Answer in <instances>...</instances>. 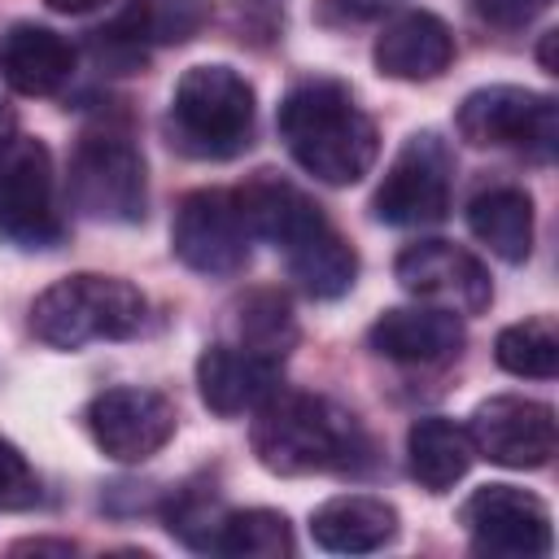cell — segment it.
Here are the masks:
<instances>
[{
	"label": "cell",
	"instance_id": "603a6c76",
	"mask_svg": "<svg viewBox=\"0 0 559 559\" xmlns=\"http://www.w3.org/2000/svg\"><path fill=\"white\" fill-rule=\"evenodd\" d=\"M231 345L266 358V362H284L288 349L297 345V319L284 293L275 288H253L231 306Z\"/></svg>",
	"mask_w": 559,
	"mask_h": 559
},
{
	"label": "cell",
	"instance_id": "ba28073f",
	"mask_svg": "<svg viewBox=\"0 0 559 559\" xmlns=\"http://www.w3.org/2000/svg\"><path fill=\"white\" fill-rule=\"evenodd\" d=\"M450 179H454L450 144L437 131H415L389 162V170L371 197V214L389 227L441 223L450 210Z\"/></svg>",
	"mask_w": 559,
	"mask_h": 559
},
{
	"label": "cell",
	"instance_id": "484cf974",
	"mask_svg": "<svg viewBox=\"0 0 559 559\" xmlns=\"http://www.w3.org/2000/svg\"><path fill=\"white\" fill-rule=\"evenodd\" d=\"M493 358L502 371L524 376V380H550L559 371V328L555 319L537 314L524 323H511L493 341Z\"/></svg>",
	"mask_w": 559,
	"mask_h": 559
},
{
	"label": "cell",
	"instance_id": "5bb4252c",
	"mask_svg": "<svg viewBox=\"0 0 559 559\" xmlns=\"http://www.w3.org/2000/svg\"><path fill=\"white\" fill-rule=\"evenodd\" d=\"M371 61L384 79L397 83H432L450 70L454 61V35L450 26L428 13V9H406L397 17H389L376 35Z\"/></svg>",
	"mask_w": 559,
	"mask_h": 559
},
{
	"label": "cell",
	"instance_id": "44dd1931",
	"mask_svg": "<svg viewBox=\"0 0 559 559\" xmlns=\"http://www.w3.org/2000/svg\"><path fill=\"white\" fill-rule=\"evenodd\" d=\"M467 227L480 245H489V253L515 266L533 253V197L515 183H493L472 197Z\"/></svg>",
	"mask_w": 559,
	"mask_h": 559
},
{
	"label": "cell",
	"instance_id": "6da1fadb",
	"mask_svg": "<svg viewBox=\"0 0 559 559\" xmlns=\"http://www.w3.org/2000/svg\"><path fill=\"white\" fill-rule=\"evenodd\" d=\"M275 127H280V140L293 153V162L332 188L358 183L380 157L376 122L362 114L354 92L336 79L297 83L280 100Z\"/></svg>",
	"mask_w": 559,
	"mask_h": 559
},
{
	"label": "cell",
	"instance_id": "4dcf8cb0",
	"mask_svg": "<svg viewBox=\"0 0 559 559\" xmlns=\"http://www.w3.org/2000/svg\"><path fill=\"white\" fill-rule=\"evenodd\" d=\"M52 13H70V17H79V13H92V9H100V4H109V0H44Z\"/></svg>",
	"mask_w": 559,
	"mask_h": 559
},
{
	"label": "cell",
	"instance_id": "7402d4cb",
	"mask_svg": "<svg viewBox=\"0 0 559 559\" xmlns=\"http://www.w3.org/2000/svg\"><path fill=\"white\" fill-rule=\"evenodd\" d=\"M284 258H288V275L297 280V288L310 293V297H319V301L345 297L354 288L358 253H354V245L332 223H319L314 231H306L301 240H293L284 249Z\"/></svg>",
	"mask_w": 559,
	"mask_h": 559
},
{
	"label": "cell",
	"instance_id": "ac0fdd59",
	"mask_svg": "<svg viewBox=\"0 0 559 559\" xmlns=\"http://www.w3.org/2000/svg\"><path fill=\"white\" fill-rule=\"evenodd\" d=\"M231 197H236V205H240V218H245L249 236H262V240H271L275 249H288L293 240H301L306 231H314L319 223H328L323 210H319L297 183H288V179L275 175V170H258V175H253L245 188H236Z\"/></svg>",
	"mask_w": 559,
	"mask_h": 559
},
{
	"label": "cell",
	"instance_id": "f1b7e54d",
	"mask_svg": "<svg viewBox=\"0 0 559 559\" xmlns=\"http://www.w3.org/2000/svg\"><path fill=\"white\" fill-rule=\"evenodd\" d=\"M480 17H489V22H498V26H524V22H533L550 0H467Z\"/></svg>",
	"mask_w": 559,
	"mask_h": 559
},
{
	"label": "cell",
	"instance_id": "1f68e13d",
	"mask_svg": "<svg viewBox=\"0 0 559 559\" xmlns=\"http://www.w3.org/2000/svg\"><path fill=\"white\" fill-rule=\"evenodd\" d=\"M550 48H555V31H546V35H542V52H537L546 74H555V57H550Z\"/></svg>",
	"mask_w": 559,
	"mask_h": 559
},
{
	"label": "cell",
	"instance_id": "5b68a950",
	"mask_svg": "<svg viewBox=\"0 0 559 559\" xmlns=\"http://www.w3.org/2000/svg\"><path fill=\"white\" fill-rule=\"evenodd\" d=\"M70 205L92 223H140L148 205L144 153L118 127L87 131L70 157Z\"/></svg>",
	"mask_w": 559,
	"mask_h": 559
},
{
	"label": "cell",
	"instance_id": "8992f818",
	"mask_svg": "<svg viewBox=\"0 0 559 559\" xmlns=\"http://www.w3.org/2000/svg\"><path fill=\"white\" fill-rule=\"evenodd\" d=\"M454 131L472 148H520L537 162H550L559 144V105L533 87L489 83L463 96Z\"/></svg>",
	"mask_w": 559,
	"mask_h": 559
},
{
	"label": "cell",
	"instance_id": "3957f363",
	"mask_svg": "<svg viewBox=\"0 0 559 559\" xmlns=\"http://www.w3.org/2000/svg\"><path fill=\"white\" fill-rule=\"evenodd\" d=\"M144 323V293L118 275H66L31 301V332L52 349L127 341Z\"/></svg>",
	"mask_w": 559,
	"mask_h": 559
},
{
	"label": "cell",
	"instance_id": "277c9868",
	"mask_svg": "<svg viewBox=\"0 0 559 559\" xmlns=\"http://www.w3.org/2000/svg\"><path fill=\"white\" fill-rule=\"evenodd\" d=\"M170 144L188 157H236L253 140V87L231 66H192L170 96Z\"/></svg>",
	"mask_w": 559,
	"mask_h": 559
},
{
	"label": "cell",
	"instance_id": "ffe728a7",
	"mask_svg": "<svg viewBox=\"0 0 559 559\" xmlns=\"http://www.w3.org/2000/svg\"><path fill=\"white\" fill-rule=\"evenodd\" d=\"M472 459H476V445H472L467 428L445 415H424L406 432V467L419 480V489H428V493L454 489L467 476Z\"/></svg>",
	"mask_w": 559,
	"mask_h": 559
},
{
	"label": "cell",
	"instance_id": "d4e9b609",
	"mask_svg": "<svg viewBox=\"0 0 559 559\" xmlns=\"http://www.w3.org/2000/svg\"><path fill=\"white\" fill-rule=\"evenodd\" d=\"M293 524L284 511L271 507H249V511H223L218 537H214V555H231V559H280L293 555Z\"/></svg>",
	"mask_w": 559,
	"mask_h": 559
},
{
	"label": "cell",
	"instance_id": "e0dca14e",
	"mask_svg": "<svg viewBox=\"0 0 559 559\" xmlns=\"http://www.w3.org/2000/svg\"><path fill=\"white\" fill-rule=\"evenodd\" d=\"M74 74V48L66 35L39 22H13L0 35V79L17 96H52Z\"/></svg>",
	"mask_w": 559,
	"mask_h": 559
},
{
	"label": "cell",
	"instance_id": "8fae6325",
	"mask_svg": "<svg viewBox=\"0 0 559 559\" xmlns=\"http://www.w3.org/2000/svg\"><path fill=\"white\" fill-rule=\"evenodd\" d=\"M83 424L114 463H144L175 437V402L157 389L118 384L87 402Z\"/></svg>",
	"mask_w": 559,
	"mask_h": 559
},
{
	"label": "cell",
	"instance_id": "d6986e66",
	"mask_svg": "<svg viewBox=\"0 0 559 559\" xmlns=\"http://www.w3.org/2000/svg\"><path fill=\"white\" fill-rule=\"evenodd\" d=\"M310 537L332 555H371L397 537V507L371 493H336L310 511Z\"/></svg>",
	"mask_w": 559,
	"mask_h": 559
},
{
	"label": "cell",
	"instance_id": "52a82bcc",
	"mask_svg": "<svg viewBox=\"0 0 559 559\" xmlns=\"http://www.w3.org/2000/svg\"><path fill=\"white\" fill-rule=\"evenodd\" d=\"M0 236L17 249H52L66 236L52 153L35 135H9L0 144Z\"/></svg>",
	"mask_w": 559,
	"mask_h": 559
},
{
	"label": "cell",
	"instance_id": "cb8c5ba5",
	"mask_svg": "<svg viewBox=\"0 0 559 559\" xmlns=\"http://www.w3.org/2000/svg\"><path fill=\"white\" fill-rule=\"evenodd\" d=\"M210 17L205 0H127L118 13L114 31L127 35L131 44H188Z\"/></svg>",
	"mask_w": 559,
	"mask_h": 559
},
{
	"label": "cell",
	"instance_id": "d6a6232c",
	"mask_svg": "<svg viewBox=\"0 0 559 559\" xmlns=\"http://www.w3.org/2000/svg\"><path fill=\"white\" fill-rule=\"evenodd\" d=\"M9 135H13V109H9L4 100H0V144H4Z\"/></svg>",
	"mask_w": 559,
	"mask_h": 559
},
{
	"label": "cell",
	"instance_id": "4316f807",
	"mask_svg": "<svg viewBox=\"0 0 559 559\" xmlns=\"http://www.w3.org/2000/svg\"><path fill=\"white\" fill-rule=\"evenodd\" d=\"M218 524H223V507L214 493H201V489H183L166 511V528L192 550H214Z\"/></svg>",
	"mask_w": 559,
	"mask_h": 559
},
{
	"label": "cell",
	"instance_id": "4fadbf2b",
	"mask_svg": "<svg viewBox=\"0 0 559 559\" xmlns=\"http://www.w3.org/2000/svg\"><path fill=\"white\" fill-rule=\"evenodd\" d=\"M467 437L476 454H485L489 463L533 472V467H546L555 454V411L537 397L498 393L472 411Z\"/></svg>",
	"mask_w": 559,
	"mask_h": 559
},
{
	"label": "cell",
	"instance_id": "7a4b0ae2",
	"mask_svg": "<svg viewBox=\"0 0 559 559\" xmlns=\"http://www.w3.org/2000/svg\"><path fill=\"white\" fill-rule=\"evenodd\" d=\"M249 445L258 463L275 476H314V472H345L367 450L354 415L319 393L275 389L249 428Z\"/></svg>",
	"mask_w": 559,
	"mask_h": 559
},
{
	"label": "cell",
	"instance_id": "9c48e42d",
	"mask_svg": "<svg viewBox=\"0 0 559 559\" xmlns=\"http://www.w3.org/2000/svg\"><path fill=\"white\" fill-rule=\"evenodd\" d=\"M459 524L472 537L476 555H507V559H537L550 555V507L515 485H480L459 507Z\"/></svg>",
	"mask_w": 559,
	"mask_h": 559
},
{
	"label": "cell",
	"instance_id": "30bf717a",
	"mask_svg": "<svg viewBox=\"0 0 559 559\" xmlns=\"http://www.w3.org/2000/svg\"><path fill=\"white\" fill-rule=\"evenodd\" d=\"M175 258L197 275H236L249 262V227L223 188H197L179 201L170 223Z\"/></svg>",
	"mask_w": 559,
	"mask_h": 559
},
{
	"label": "cell",
	"instance_id": "83f0119b",
	"mask_svg": "<svg viewBox=\"0 0 559 559\" xmlns=\"http://www.w3.org/2000/svg\"><path fill=\"white\" fill-rule=\"evenodd\" d=\"M39 502V480L26 454L0 437V511H31Z\"/></svg>",
	"mask_w": 559,
	"mask_h": 559
},
{
	"label": "cell",
	"instance_id": "2e32d148",
	"mask_svg": "<svg viewBox=\"0 0 559 559\" xmlns=\"http://www.w3.org/2000/svg\"><path fill=\"white\" fill-rule=\"evenodd\" d=\"M197 389L214 415L231 419L258 411L280 389V362H266L240 345H210L197 358Z\"/></svg>",
	"mask_w": 559,
	"mask_h": 559
},
{
	"label": "cell",
	"instance_id": "9a60e30c",
	"mask_svg": "<svg viewBox=\"0 0 559 559\" xmlns=\"http://www.w3.org/2000/svg\"><path fill=\"white\" fill-rule=\"evenodd\" d=\"M371 349L380 358L406 362V367H432V362H450L463 349V323L454 310L441 306H397L384 310L371 332H367Z\"/></svg>",
	"mask_w": 559,
	"mask_h": 559
},
{
	"label": "cell",
	"instance_id": "f546056e",
	"mask_svg": "<svg viewBox=\"0 0 559 559\" xmlns=\"http://www.w3.org/2000/svg\"><path fill=\"white\" fill-rule=\"evenodd\" d=\"M70 555L74 542H48V537H31V542H13V555Z\"/></svg>",
	"mask_w": 559,
	"mask_h": 559
},
{
	"label": "cell",
	"instance_id": "7c38bea8",
	"mask_svg": "<svg viewBox=\"0 0 559 559\" xmlns=\"http://www.w3.org/2000/svg\"><path fill=\"white\" fill-rule=\"evenodd\" d=\"M393 275L411 297L454 310V314H485L493 301V284H489V271L480 266V258H472L467 249H459L450 240L406 245L393 262Z\"/></svg>",
	"mask_w": 559,
	"mask_h": 559
}]
</instances>
